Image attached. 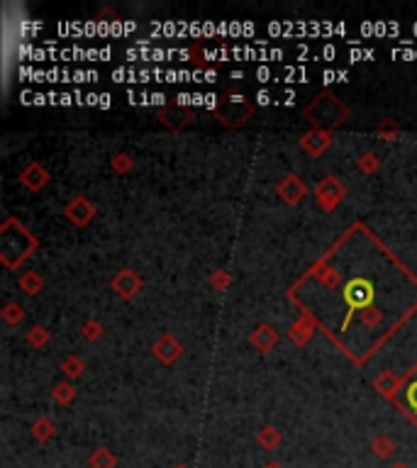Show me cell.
Masks as SVG:
<instances>
[{
	"mask_svg": "<svg viewBox=\"0 0 417 468\" xmlns=\"http://www.w3.org/2000/svg\"><path fill=\"white\" fill-rule=\"evenodd\" d=\"M332 283L337 285V295L342 298V302L347 305V317L339 324V332H347L351 317L356 312H376L378 319H388L386 312H381L383 307L378 305V298L381 295H388L391 298V285L388 288H378V283L366 273H347V276H334Z\"/></svg>",
	"mask_w": 417,
	"mask_h": 468,
	"instance_id": "obj_1",
	"label": "cell"
},
{
	"mask_svg": "<svg viewBox=\"0 0 417 468\" xmlns=\"http://www.w3.org/2000/svg\"><path fill=\"white\" fill-rule=\"evenodd\" d=\"M93 468H113V464H115V459L113 456L108 454V451H98L96 456H93Z\"/></svg>",
	"mask_w": 417,
	"mask_h": 468,
	"instance_id": "obj_2",
	"label": "cell"
},
{
	"mask_svg": "<svg viewBox=\"0 0 417 468\" xmlns=\"http://www.w3.org/2000/svg\"><path fill=\"white\" fill-rule=\"evenodd\" d=\"M266 468H281V466H276V464H268Z\"/></svg>",
	"mask_w": 417,
	"mask_h": 468,
	"instance_id": "obj_3",
	"label": "cell"
},
{
	"mask_svg": "<svg viewBox=\"0 0 417 468\" xmlns=\"http://www.w3.org/2000/svg\"><path fill=\"white\" fill-rule=\"evenodd\" d=\"M395 468H405V466H395Z\"/></svg>",
	"mask_w": 417,
	"mask_h": 468,
	"instance_id": "obj_4",
	"label": "cell"
}]
</instances>
